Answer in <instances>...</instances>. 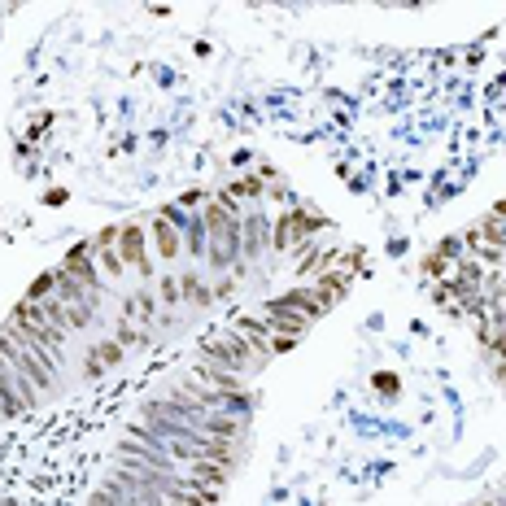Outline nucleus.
Returning a JSON list of instances; mask_svg holds the SVG:
<instances>
[{"mask_svg":"<svg viewBox=\"0 0 506 506\" xmlns=\"http://www.w3.org/2000/svg\"><path fill=\"white\" fill-rule=\"evenodd\" d=\"M118 253H123V262H136V266L149 275V257H144V231H140V227H123V231H118Z\"/></svg>","mask_w":506,"mask_h":506,"instance_id":"f257e3e1","label":"nucleus"},{"mask_svg":"<svg viewBox=\"0 0 506 506\" xmlns=\"http://www.w3.org/2000/svg\"><path fill=\"white\" fill-rule=\"evenodd\" d=\"M197 375H201L214 393H240V375L223 371V367H214V362H197Z\"/></svg>","mask_w":506,"mask_h":506,"instance_id":"f03ea898","label":"nucleus"},{"mask_svg":"<svg viewBox=\"0 0 506 506\" xmlns=\"http://www.w3.org/2000/svg\"><path fill=\"white\" fill-rule=\"evenodd\" d=\"M201 349H205V358H214L223 371H244V362H240L236 354H231V345H227V340H223V336H218V340H205Z\"/></svg>","mask_w":506,"mask_h":506,"instance_id":"7ed1b4c3","label":"nucleus"},{"mask_svg":"<svg viewBox=\"0 0 506 506\" xmlns=\"http://www.w3.org/2000/svg\"><path fill=\"white\" fill-rule=\"evenodd\" d=\"M305 231H314V223H310V218H301V214H292V218H284V223H279V236H275V244H279V249H288V244H292V240H301Z\"/></svg>","mask_w":506,"mask_h":506,"instance_id":"20e7f679","label":"nucleus"},{"mask_svg":"<svg viewBox=\"0 0 506 506\" xmlns=\"http://www.w3.org/2000/svg\"><path fill=\"white\" fill-rule=\"evenodd\" d=\"M40 310H44V319H49L53 327H62V332H66V327H75V323H70V305H66V301L44 297V301H40Z\"/></svg>","mask_w":506,"mask_h":506,"instance_id":"39448f33","label":"nucleus"},{"mask_svg":"<svg viewBox=\"0 0 506 506\" xmlns=\"http://www.w3.org/2000/svg\"><path fill=\"white\" fill-rule=\"evenodd\" d=\"M227 472H231V467H223V463H192V476L201 480V485H223Z\"/></svg>","mask_w":506,"mask_h":506,"instance_id":"423d86ee","label":"nucleus"},{"mask_svg":"<svg viewBox=\"0 0 506 506\" xmlns=\"http://www.w3.org/2000/svg\"><path fill=\"white\" fill-rule=\"evenodd\" d=\"M157 249H162V257H179V236H175V227L170 223H157Z\"/></svg>","mask_w":506,"mask_h":506,"instance_id":"0eeeda50","label":"nucleus"},{"mask_svg":"<svg viewBox=\"0 0 506 506\" xmlns=\"http://www.w3.org/2000/svg\"><path fill=\"white\" fill-rule=\"evenodd\" d=\"M92 358H97L101 367H105V362H110V367H114V362L123 358V345H114V340H105V345H97V354H92Z\"/></svg>","mask_w":506,"mask_h":506,"instance_id":"6e6552de","label":"nucleus"},{"mask_svg":"<svg viewBox=\"0 0 506 506\" xmlns=\"http://www.w3.org/2000/svg\"><path fill=\"white\" fill-rule=\"evenodd\" d=\"M101 266L110 270V275H123V253L118 249H101Z\"/></svg>","mask_w":506,"mask_h":506,"instance_id":"1a4fd4ad","label":"nucleus"},{"mask_svg":"<svg viewBox=\"0 0 506 506\" xmlns=\"http://www.w3.org/2000/svg\"><path fill=\"white\" fill-rule=\"evenodd\" d=\"M53 288H57V275H40V279L31 284V301H35V297H49Z\"/></svg>","mask_w":506,"mask_h":506,"instance_id":"9d476101","label":"nucleus"},{"mask_svg":"<svg viewBox=\"0 0 506 506\" xmlns=\"http://www.w3.org/2000/svg\"><path fill=\"white\" fill-rule=\"evenodd\" d=\"M118 340H123V345H136V340H144V336H140L131 323H123V327H118Z\"/></svg>","mask_w":506,"mask_h":506,"instance_id":"9b49d317","label":"nucleus"},{"mask_svg":"<svg viewBox=\"0 0 506 506\" xmlns=\"http://www.w3.org/2000/svg\"><path fill=\"white\" fill-rule=\"evenodd\" d=\"M485 236H489L493 244H502V240H506V227H502V223H489V227H485Z\"/></svg>","mask_w":506,"mask_h":506,"instance_id":"f8f14e48","label":"nucleus"},{"mask_svg":"<svg viewBox=\"0 0 506 506\" xmlns=\"http://www.w3.org/2000/svg\"><path fill=\"white\" fill-rule=\"evenodd\" d=\"M236 192H244V197H257V192H262V184H257V179H244V184H236Z\"/></svg>","mask_w":506,"mask_h":506,"instance_id":"ddd939ff","label":"nucleus"},{"mask_svg":"<svg viewBox=\"0 0 506 506\" xmlns=\"http://www.w3.org/2000/svg\"><path fill=\"white\" fill-rule=\"evenodd\" d=\"M162 297H166V301H179V284H175V279H166V284H162Z\"/></svg>","mask_w":506,"mask_h":506,"instance_id":"4468645a","label":"nucleus"},{"mask_svg":"<svg viewBox=\"0 0 506 506\" xmlns=\"http://www.w3.org/2000/svg\"><path fill=\"white\" fill-rule=\"evenodd\" d=\"M428 270H432V275H441V270H445V257H441V253L428 257Z\"/></svg>","mask_w":506,"mask_h":506,"instance_id":"2eb2a0df","label":"nucleus"},{"mask_svg":"<svg viewBox=\"0 0 506 506\" xmlns=\"http://www.w3.org/2000/svg\"><path fill=\"white\" fill-rule=\"evenodd\" d=\"M502 380H506V371H502Z\"/></svg>","mask_w":506,"mask_h":506,"instance_id":"dca6fc26","label":"nucleus"}]
</instances>
